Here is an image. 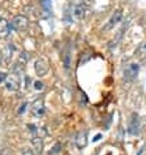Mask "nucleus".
Here are the masks:
<instances>
[{
  "instance_id": "f257e3e1",
  "label": "nucleus",
  "mask_w": 146,
  "mask_h": 155,
  "mask_svg": "<svg viewBox=\"0 0 146 155\" xmlns=\"http://www.w3.org/2000/svg\"><path fill=\"white\" fill-rule=\"evenodd\" d=\"M29 28V20L28 17H25L22 15L16 16L9 24V29H13L16 31H25Z\"/></svg>"
},
{
  "instance_id": "f03ea898",
  "label": "nucleus",
  "mask_w": 146,
  "mask_h": 155,
  "mask_svg": "<svg viewBox=\"0 0 146 155\" xmlns=\"http://www.w3.org/2000/svg\"><path fill=\"white\" fill-rule=\"evenodd\" d=\"M30 114H32L33 117L35 119H41L42 116L45 115V103L42 99H38L32 104V108H30Z\"/></svg>"
},
{
  "instance_id": "7ed1b4c3",
  "label": "nucleus",
  "mask_w": 146,
  "mask_h": 155,
  "mask_svg": "<svg viewBox=\"0 0 146 155\" xmlns=\"http://www.w3.org/2000/svg\"><path fill=\"white\" fill-rule=\"evenodd\" d=\"M34 69H35V73L39 77H43L45 74H47L50 67H48V63H47L46 59H38L35 63H34Z\"/></svg>"
},
{
  "instance_id": "20e7f679",
  "label": "nucleus",
  "mask_w": 146,
  "mask_h": 155,
  "mask_svg": "<svg viewBox=\"0 0 146 155\" xmlns=\"http://www.w3.org/2000/svg\"><path fill=\"white\" fill-rule=\"evenodd\" d=\"M128 133L132 136H136L140 133V120L136 114H133L131 116L129 121H128Z\"/></svg>"
},
{
  "instance_id": "39448f33",
  "label": "nucleus",
  "mask_w": 146,
  "mask_h": 155,
  "mask_svg": "<svg viewBox=\"0 0 146 155\" xmlns=\"http://www.w3.org/2000/svg\"><path fill=\"white\" fill-rule=\"evenodd\" d=\"M138 71H140V67H138V64H129L127 68H125V71H124V77H125V80H133V78H136V76L138 74Z\"/></svg>"
},
{
  "instance_id": "423d86ee",
  "label": "nucleus",
  "mask_w": 146,
  "mask_h": 155,
  "mask_svg": "<svg viewBox=\"0 0 146 155\" xmlns=\"http://www.w3.org/2000/svg\"><path fill=\"white\" fill-rule=\"evenodd\" d=\"M5 89L8 91H17L20 89V80L15 74L9 76L5 81Z\"/></svg>"
},
{
  "instance_id": "0eeeda50",
  "label": "nucleus",
  "mask_w": 146,
  "mask_h": 155,
  "mask_svg": "<svg viewBox=\"0 0 146 155\" xmlns=\"http://www.w3.org/2000/svg\"><path fill=\"white\" fill-rule=\"evenodd\" d=\"M85 13H86V8L84 4H75L72 7V16L76 20H82L85 17Z\"/></svg>"
},
{
  "instance_id": "6e6552de",
  "label": "nucleus",
  "mask_w": 146,
  "mask_h": 155,
  "mask_svg": "<svg viewBox=\"0 0 146 155\" xmlns=\"http://www.w3.org/2000/svg\"><path fill=\"white\" fill-rule=\"evenodd\" d=\"M121 17H123V13H121V11H116L115 13L111 16V18L107 21V25L105 26V30H110V29H112L115 25H116L120 20H121Z\"/></svg>"
},
{
  "instance_id": "1a4fd4ad",
  "label": "nucleus",
  "mask_w": 146,
  "mask_h": 155,
  "mask_svg": "<svg viewBox=\"0 0 146 155\" xmlns=\"http://www.w3.org/2000/svg\"><path fill=\"white\" fill-rule=\"evenodd\" d=\"M8 34H9V24L5 18L0 17V39L7 38Z\"/></svg>"
},
{
  "instance_id": "9d476101",
  "label": "nucleus",
  "mask_w": 146,
  "mask_h": 155,
  "mask_svg": "<svg viewBox=\"0 0 146 155\" xmlns=\"http://www.w3.org/2000/svg\"><path fill=\"white\" fill-rule=\"evenodd\" d=\"M32 145H33V147L37 151H41L42 147H43V141H42L41 137L35 136V137H33L32 138Z\"/></svg>"
},
{
  "instance_id": "9b49d317",
  "label": "nucleus",
  "mask_w": 146,
  "mask_h": 155,
  "mask_svg": "<svg viewBox=\"0 0 146 155\" xmlns=\"http://www.w3.org/2000/svg\"><path fill=\"white\" fill-rule=\"evenodd\" d=\"M41 3H42V8H43L46 12L51 11V0H41Z\"/></svg>"
},
{
  "instance_id": "f8f14e48",
  "label": "nucleus",
  "mask_w": 146,
  "mask_h": 155,
  "mask_svg": "<svg viewBox=\"0 0 146 155\" xmlns=\"http://www.w3.org/2000/svg\"><path fill=\"white\" fill-rule=\"evenodd\" d=\"M34 89L38 90V91H41V90H43V89H45V85H43V82H41V81H35V82H34Z\"/></svg>"
},
{
  "instance_id": "ddd939ff",
  "label": "nucleus",
  "mask_w": 146,
  "mask_h": 155,
  "mask_svg": "<svg viewBox=\"0 0 146 155\" xmlns=\"http://www.w3.org/2000/svg\"><path fill=\"white\" fill-rule=\"evenodd\" d=\"M28 61V55L26 54H20V58H18V63L21 65H24L25 63Z\"/></svg>"
},
{
  "instance_id": "4468645a",
  "label": "nucleus",
  "mask_w": 146,
  "mask_h": 155,
  "mask_svg": "<svg viewBox=\"0 0 146 155\" xmlns=\"http://www.w3.org/2000/svg\"><path fill=\"white\" fill-rule=\"evenodd\" d=\"M21 155H35V154H34V151H33L32 149L26 147V149H24V150H22V153H21Z\"/></svg>"
},
{
  "instance_id": "2eb2a0df",
  "label": "nucleus",
  "mask_w": 146,
  "mask_h": 155,
  "mask_svg": "<svg viewBox=\"0 0 146 155\" xmlns=\"http://www.w3.org/2000/svg\"><path fill=\"white\" fill-rule=\"evenodd\" d=\"M7 78H8V77H7V74H5V73H0V84H3L4 82V81H7Z\"/></svg>"
},
{
  "instance_id": "dca6fc26",
  "label": "nucleus",
  "mask_w": 146,
  "mask_h": 155,
  "mask_svg": "<svg viewBox=\"0 0 146 155\" xmlns=\"http://www.w3.org/2000/svg\"><path fill=\"white\" fill-rule=\"evenodd\" d=\"M25 107H26V103H24V104H22V106H21V107H20V111H18V112H20V114H22V112H24V111H25Z\"/></svg>"
},
{
  "instance_id": "f3484780",
  "label": "nucleus",
  "mask_w": 146,
  "mask_h": 155,
  "mask_svg": "<svg viewBox=\"0 0 146 155\" xmlns=\"http://www.w3.org/2000/svg\"><path fill=\"white\" fill-rule=\"evenodd\" d=\"M101 137H102L101 134H97V136H95V137H94V138H93V141H94V142H97V141H99V140H101Z\"/></svg>"
},
{
  "instance_id": "a211bd4d",
  "label": "nucleus",
  "mask_w": 146,
  "mask_h": 155,
  "mask_svg": "<svg viewBox=\"0 0 146 155\" xmlns=\"http://www.w3.org/2000/svg\"><path fill=\"white\" fill-rule=\"evenodd\" d=\"M2 61H3V55L0 54V65H2Z\"/></svg>"
},
{
  "instance_id": "6ab92c4d",
  "label": "nucleus",
  "mask_w": 146,
  "mask_h": 155,
  "mask_svg": "<svg viewBox=\"0 0 146 155\" xmlns=\"http://www.w3.org/2000/svg\"><path fill=\"white\" fill-rule=\"evenodd\" d=\"M141 154H142V150H140V153H138V154H137V155H141Z\"/></svg>"
},
{
  "instance_id": "aec40b11",
  "label": "nucleus",
  "mask_w": 146,
  "mask_h": 155,
  "mask_svg": "<svg viewBox=\"0 0 146 155\" xmlns=\"http://www.w3.org/2000/svg\"><path fill=\"white\" fill-rule=\"evenodd\" d=\"M145 50H146V45H145Z\"/></svg>"
}]
</instances>
